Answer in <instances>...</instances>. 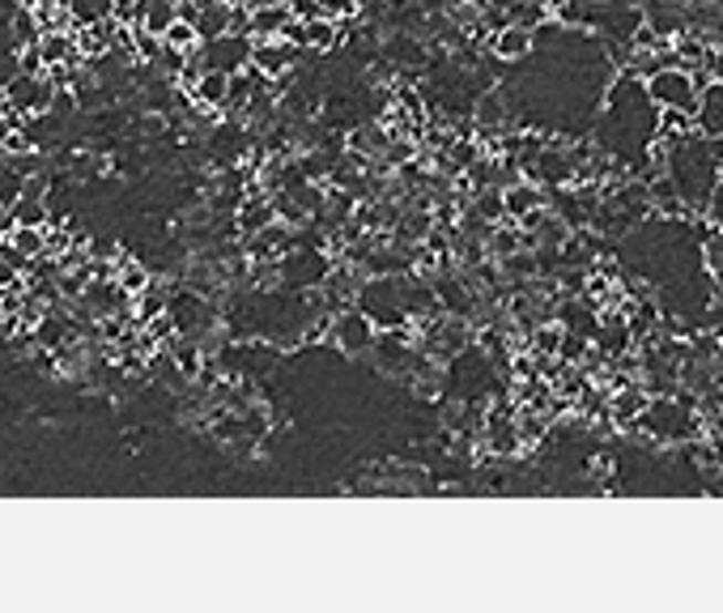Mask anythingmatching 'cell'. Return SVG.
Here are the masks:
<instances>
[{
	"label": "cell",
	"mask_w": 723,
	"mask_h": 613,
	"mask_svg": "<svg viewBox=\"0 0 723 613\" xmlns=\"http://www.w3.org/2000/svg\"><path fill=\"white\" fill-rule=\"evenodd\" d=\"M642 85H647V98L656 107H681V112L694 115L702 112V85H698L694 69H685V64H664Z\"/></svg>",
	"instance_id": "6da1fadb"
},
{
	"label": "cell",
	"mask_w": 723,
	"mask_h": 613,
	"mask_svg": "<svg viewBox=\"0 0 723 613\" xmlns=\"http://www.w3.org/2000/svg\"><path fill=\"white\" fill-rule=\"evenodd\" d=\"M336 345L345 350V354H370L375 350V341H379V324L366 315V311H354V306H345V311H336L333 315V329H328Z\"/></svg>",
	"instance_id": "7a4b0ae2"
},
{
	"label": "cell",
	"mask_w": 723,
	"mask_h": 613,
	"mask_svg": "<svg viewBox=\"0 0 723 613\" xmlns=\"http://www.w3.org/2000/svg\"><path fill=\"white\" fill-rule=\"evenodd\" d=\"M298 43H290L285 34H273V39H251V69L255 73H264L269 82H281V77H290L294 73V64H298Z\"/></svg>",
	"instance_id": "3957f363"
},
{
	"label": "cell",
	"mask_w": 723,
	"mask_h": 613,
	"mask_svg": "<svg viewBox=\"0 0 723 613\" xmlns=\"http://www.w3.org/2000/svg\"><path fill=\"white\" fill-rule=\"evenodd\" d=\"M200 60L205 69H222V73H239L251 64V39L248 34H222V39H205L200 43Z\"/></svg>",
	"instance_id": "277c9868"
},
{
	"label": "cell",
	"mask_w": 723,
	"mask_h": 613,
	"mask_svg": "<svg viewBox=\"0 0 723 613\" xmlns=\"http://www.w3.org/2000/svg\"><path fill=\"white\" fill-rule=\"evenodd\" d=\"M536 48V30L520 27V22H506L490 34V56L499 64H515V60H528V52Z\"/></svg>",
	"instance_id": "5b68a950"
},
{
	"label": "cell",
	"mask_w": 723,
	"mask_h": 613,
	"mask_svg": "<svg viewBox=\"0 0 723 613\" xmlns=\"http://www.w3.org/2000/svg\"><path fill=\"white\" fill-rule=\"evenodd\" d=\"M549 188H541V184H532V179H515V184H506L502 188V200H506V218L511 222H520V218H528L532 209H541V205H549L545 200Z\"/></svg>",
	"instance_id": "8992f818"
},
{
	"label": "cell",
	"mask_w": 723,
	"mask_h": 613,
	"mask_svg": "<svg viewBox=\"0 0 723 613\" xmlns=\"http://www.w3.org/2000/svg\"><path fill=\"white\" fill-rule=\"evenodd\" d=\"M294 22L290 4L285 0H273V4H260L248 13V39H273V34H285V27Z\"/></svg>",
	"instance_id": "52a82bcc"
},
{
	"label": "cell",
	"mask_w": 723,
	"mask_h": 613,
	"mask_svg": "<svg viewBox=\"0 0 723 613\" xmlns=\"http://www.w3.org/2000/svg\"><path fill=\"white\" fill-rule=\"evenodd\" d=\"M192 103L209 107V112H226V103H230V73H222V69H205L200 82L192 85Z\"/></svg>",
	"instance_id": "ba28073f"
},
{
	"label": "cell",
	"mask_w": 723,
	"mask_h": 613,
	"mask_svg": "<svg viewBox=\"0 0 723 613\" xmlns=\"http://www.w3.org/2000/svg\"><path fill=\"white\" fill-rule=\"evenodd\" d=\"M69 13H73V27H94V22L115 18V0H69Z\"/></svg>",
	"instance_id": "9c48e42d"
},
{
	"label": "cell",
	"mask_w": 723,
	"mask_h": 613,
	"mask_svg": "<svg viewBox=\"0 0 723 613\" xmlns=\"http://www.w3.org/2000/svg\"><path fill=\"white\" fill-rule=\"evenodd\" d=\"M13 218H18V226H48L52 222V205L43 196H18L13 200Z\"/></svg>",
	"instance_id": "30bf717a"
},
{
	"label": "cell",
	"mask_w": 723,
	"mask_h": 613,
	"mask_svg": "<svg viewBox=\"0 0 723 613\" xmlns=\"http://www.w3.org/2000/svg\"><path fill=\"white\" fill-rule=\"evenodd\" d=\"M473 120L476 128H506V103H502V94H481L473 107Z\"/></svg>",
	"instance_id": "8fae6325"
},
{
	"label": "cell",
	"mask_w": 723,
	"mask_h": 613,
	"mask_svg": "<svg viewBox=\"0 0 723 613\" xmlns=\"http://www.w3.org/2000/svg\"><path fill=\"white\" fill-rule=\"evenodd\" d=\"M163 43H167V48H175V52H196L205 39H200L196 22H188V18H175V22H170V30L163 34Z\"/></svg>",
	"instance_id": "7c38bea8"
},
{
	"label": "cell",
	"mask_w": 723,
	"mask_h": 613,
	"mask_svg": "<svg viewBox=\"0 0 723 613\" xmlns=\"http://www.w3.org/2000/svg\"><path fill=\"white\" fill-rule=\"evenodd\" d=\"M115 281H119V285H124V290H128V294L137 299L140 290H145V285L154 281V273H149L145 264H137V260H124V264H119V273H115Z\"/></svg>",
	"instance_id": "4fadbf2b"
},
{
	"label": "cell",
	"mask_w": 723,
	"mask_h": 613,
	"mask_svg": "<svg viewBox=\"0 0 723 613\" xmlns=\"http://www.w3.org/2000/svg\"><path fill=\"white\" fill-rule=\"evenodd\" d=\"M285 4H290V13H294L298 22H311V18L324 13V0H285Z\"/></svg>",
	"instance_id": "5bb4252c"
},
{
	"label": "cell",
	"mask_w": 723,
	"mask_h": 613,
	"mask_svg": "<svg viewBox=\"0 0 723 613\" xmlns=\"http://www.w3.org/2000/svg\"><path fill=\"white\" fill-rule=\"evenodd\" d=\"M706 209H711V222L723 230V175H720V184H715V193H711V200H706Z\"/></svg>",
	"instance_id": "9a60e30c"
}]
</instances>
